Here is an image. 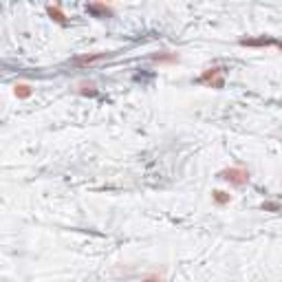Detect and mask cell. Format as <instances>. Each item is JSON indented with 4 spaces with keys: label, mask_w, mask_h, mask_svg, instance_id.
<instances>
[{
    "label": "cell",
    "mask_w": 282,
    "mask_h": 282,
    "mask_svg": "<svg viewBox=\"0 0 282 282\" xmlns=\"http://www.w3.org/2000/svg\"><path fill=\"white\" fill-rule=\"evenodd\" d=\"M46 13H49V16L53 18V20H55V22L58 24H66V16H64V11L62 9H60V7H53V5H49V7H46Z\"/></svg>",
    "instance_id": "obj_8"
},
{
    "label": "cell",
    "mask_w": 282,
    "mask_h": 282,
    "mask_svg": "<svg viewBox=\"0 0 282 282\" xmlns=\"http://www.w3.org/2000/svg\"><path fill=\"white\" fill-rule=\"evenodd\" d=\"M141 282H163V278H159V276H148V278H144Z\"/></svg>",
    "instance_id": "obj_12"
},
{
    "label": "cell",
    "mask_w": 282,
    "mask_h": 282,
    "mask_svg": "<svg viewBox=\"0 0 282 282\" xmlns=\"http://www.w3.org/2000/svg\"><path fill=\"white\" fill-rule=\"evenodd\" d=\"M240 44H243V46H278V40L265 38V36H260V38H243V40H240Z\"/></svg>",
    "instance_id": "obj_5"
},
{
    "label": "cell",
    "mask_w": 282,
    "mask_h": 282,
    "mask_svg": "<svg viewBox=\"0 0 282 282\" xmlns=\"http://www.w3.org/2000/svg\"><path fill=\"white\" fill-rule=\"evenodd\" d=\"M212 199H214V203H216V205H227L232 201V194L225 192V190H214L212 192Z\"/></svg>",
    "instance_id": "obj_10"
},
{
    "label": "cell",
    "mask_w": 282,
    "mask_h": 282,
    "mask_svg": "<svg viewBox=\"0 0 282 282\" xmlns=\"http://www.w3.org/2000/svg\"><path fill=\"white\" fill-rule=\"evenodd\" d=\"M225 73H227L225 66H212V69L203 71L196 77V84H207L212 89H225Z\"/></svg>",
    "instance_id": "obj_1"
},
{
    "label": "cell",
    "mask_w": 282,
    "mask_h": 282,
    "mask_svg": "<svg viewBox=\"0 0 282 282\" xmlns=\"http://www.w3.org/2000/svg\"><path fill=\"white\" fill-rule=\"evenodd\" d=\"M112 53H93V55H82V58H75L73 60V66H91V64H95L99 62V60H104V58H110Z\"/></svg>",
    "instance_id": "obj_4"
},
{
    "label": "cell",
    "mask_w": 282,
    "mask_h": 282,
    "mask_svg": "<svg viewBox=\"0 0 282 282\" xmlns=\"http://www.w3.org/2000/svg\"><path fill=\"white\" fill-rule=\"evenodd\" d=\"M263 210L265 212H280V205L278 203H263Z\"/></svg>",
    "instance_id": "obj_11"
},
{
    "label": "cell",
    "mask_w": 282,
    "mask_h": 282,
    "mask_svg": "<svg viewBox=\"0 0 282 282\" xmlns=\"http://www.w3.org/2000/svg\"><path fill=\"white\" fill-rule=\"evenodd\" d=\"M75 91L79 93V95H84V97H97V84L95 82H79L75 86Z\"/></svg>",
    "instance_id": "obj_6"
},
{
    "label": "cell",
    "mask_w": 282,
    "mask_h": 282,
    "mask_svg": "<svg viewBox=\"0 0 282 282\" xmlns=\"http://www.w3.org/2000/svg\"><path fill=\"white\" fill-rule=\"evenodd\" d=\"M152 62H159V64H177V62H179V55H177V53H170V51L154 53V55H152Z\"/></svg>",
    "instance_id": "obj_7"
},
{
    "label": "cell",
    "mask_w": 282,
    "mask_h": 282,
    "mask_svg": "<svg viewBox=\"0 0 282 282\" xmlns=\"http://www.w3.org/2000/svg\"><path fill=\"white\" fill-rule=\"evenodd\" d=\"M13 93H16L18 99H29L33 95V89L29 84H16V86H13Z\"/></svg>",
    "instance_id": "obj_9"
},
{
    "label": "cell",
    "mask_w": 282,
    "mask_h": 282,
    "mask_svg": "<svg viewBox=\"0 0 282 282\" xmlns=\"http://www.w3.org/2000/svg\"><path fill=\"white\" fill-rule=\"evenodd\" d=\"M86 11L93 13L95 18H112L115 16V9L108 5H104V3H91V5H86Z\"/></svg>",
    "instance_id": "obj_3"
},
{
    "label": "cell",
    "mask_w": 282,
    "mask_h": 282,
    "mask_svg": "<svg viewBox=\"0 0 282 282\" xmlns=\"http://www.w3.org/2000/svg\"><path fill=\"white\" fill-rule=\"evenodd\" d=\"M218 179H223L227 181V183H232V185H247L249 183V170L243 165H234V167H225V170H220L218 172Z\"/></svg>",
    "instance_id": "obj_2"
}]
</instances>
